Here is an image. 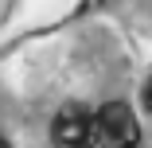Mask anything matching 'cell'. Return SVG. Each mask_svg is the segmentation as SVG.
<instances>
[{"mask_svg": "<svg viewBox=\"0 0 152 148\" xmlns=\"http://www.w3.org/2000/svg\"><path fill=\"white\" fill-rule=\"evenodd\" d=\"M0 148H8V140H4V136H0Z\"/></svg>", "mask_w": 152, "mask_h": 148, "instance_id": "4", "label": "cell"}, {"mask_svg": "<svg viewBox=\"0 0 152 148\" xmlns=\"http://www.w3.org/2000/svg\"><path fill=\"white\" fill-rule=\"evenodd\" d=\"M144 105L152 109V78H148V86H144Z\"/></svg>", "mask_w": 152, "mask_h": 148, "instance_id": "3", "label": "cell"}, {"mask_svg": "<svg viewBox=\"0 0 152 148\" xmlns=\"http://www.w3.org/2000/svg\"><path fill=\"white\" fill-rule=\"evenodd\" d=\"M51 140L58 148H90L98 140V117H90L82 105H63L51 121Z\"/></svg>", "mask_w": 152, "mask_h": 148, "instance_id": "2", "label": "cell"}, {"mask_svg": "<svg viewBox=\"0 0 152 148\" xmlns=\"http://www.w3.org/2000/svg\"><path fill=\"white\" fill-rule=\"evenodd\" d=\"M94 117H98V140L105 148H137L140 144V125L125 101H105Z\"/></svg>", "mask_w": 152, "mask_h": 148, "instance_id": "1", "label": "cell"}]
</instances>
